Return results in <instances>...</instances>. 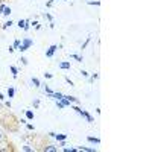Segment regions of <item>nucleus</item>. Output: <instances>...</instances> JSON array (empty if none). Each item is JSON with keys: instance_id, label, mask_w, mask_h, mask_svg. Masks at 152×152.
<instances>
[{"instance_id": "1", "label": "nucleus", "mask_w": 152, "mask_h": 152, "mask_svg": "<svg viewBox=\"0 0 152 152\" xmlns=\"http://www.w3.org/2000/svg\"><path fill=\"white\" fill-rule=\"evenodd\" d=\"M32 44H34V41H32V40H29V38H24L23 43H21V44H20V47H18V50H20V52H26V50H28Z\"/></svg>"}, {"instance_id": "2", "label": "nucleus", "mask_w": 152, "mask_h": 152, "mask_svg": "<svg viewBox=\"0 0 152 152\" xmlns=\"http://www.w3.org/2000/svg\"><path fill=\"white\" fill-rule=\"evenodd\" d=\"M56 49H58V46L52 44V46L49 47V50H47V52H46V56H47V58H52V56H53V53L56 52Z\"/></svg>"}, {"instance_id": "3", "label": "nucleus", "mask_w": 152, "mask_h": 152, "mask_svg": "<svg viewBox=\"0 0 152 152\" xmlns=\"http://www.w3.org/2000/svg\"><path fill=\"white\" fill-rule=\"evenodd\" d=\"M41 151H43V152H56V151H58V148H56V146H53V145H46Z\"/></svg>"}, {"instance_id": "4", "label": "nucleus", "mask_w": 152, "mask_h": 152, "mask_svg": "<svg viewBox=\"0 0 152 152\" xmlns=\"http://www.w3.org/2000/svg\"><path fill=\"white\" fill-rule=\"evenodd\" d=\"M78 114H81L82 117H85V119H87V122H90V123L93 122V117H91V116H90V114H88L87 111H82V110H81V111H79Z\"/></svg>"}, {"instance_id": "5", "label": "nucleus", "mask_w": 152, "mask_h": 152, "mask_svg": "<svg viewBox=\"0 0 152 152\" xmlns=\"http://www.w3.org/2000/svg\"><path fill=\"white\" fill-rule=\"evenodd\" d=\"M72 66H70V62L69 61H64V62H61L59 64V69H62V70H69Z\"/></svg>"}, {"instance_id": "6", "label": "nucleus", "mask_w": 152, "mask_h": 152, "mask_svg": "<svg viewBox=\"0 0 152 152\" xmlns=\"http://www.w3.org/2000/svg\"><path fill=\"white\" fill-rule=\"evenodd\" d=\"M87 140L90 142V143H96V145L100 143V138H97V137H91V135H90V137H87Z\"/></svg>"}, {"instance_id": "7", "label": "nucleus", "mask_w": 152, "mask_h": 152, "mask_svg": "<svg viewBox=\"0 0 152 152\" xmlns=\"http://www.w3.org/2000/svg\"><path fill=\"white\" fill-rule=\"evenodd\" d=\"M64 97H66V99L69 100L70 104H76V102H78V99H76L75 96H64Z\"/></svg>"}, {"instance_id": "8", "label": "nucleus", "mask_w": 152, "mask_h": 152, "mask_svg": "<svg viewBox=\"0 0 152 152\" xmlns=\"http://www.w3.org/2000/svg\"><path fill=\"white\" fill-rule=\"evenodd\" d=\"M55 137H56V140H58V142L66 140V138H67V135H66V134H55Z\"/></svg>"}, {"instance_id": "9", "label": "nucleus", "mask_w": 152, "mask_h": 152, "mask_svg": "<svg viewBox=\"0 0 152 152\" xmlns=\"http://www.w3.org/2000/svg\"><path fill=\"white\" fill-rule=\"evenodd\" d=\"M11 12H12V11H11V8H9V6H5V9H3V11H2V14H3V15H6V17H8V15H9V14H11Z\"/></svg>"}, {"instance_id": "10", "label": "nucleus", "mask_w": 152, "mask_h": 152, "mask_svg": "<svg viewBox=\"0 0 152 152\" xmlns=\"http://www.w3.org/2000/svg\"><path fill=\"white\" fill-rule=\"evenodd\" d=\"M14 94H15V90L12 87H9L8 88V97H14Z\"/></svg>"}, {"instance_id": "11", "label": "nucleus", "mask_w": 152, "mask_h": 152, "mask_svg": "<svg viewBox=\"0 0 152 152\" xmlns=\"http://www.w3.org/2000/svg\"><path fill=\"white\" fill-rule=\"evenodd\" d=\"M11 72H12V76H14V78H17V73H18L17 67H14V66H11Z\"/></svg>"}, {"instance_id": "12", "label": "nucleus", "mask_w": 152, "mask_h": 152, "mask_svg": "<svg viewBox=\"0 0 152 152\" xmlns=\"http://www.w3.org/2000/svg\"><path fill=\"white\" fill-rule=\"evenodd\" d=\"M62 96H64V94H61V93H52V97H55L56 100L62 99Z\"/></svg>"}, {"instance_id": "13", "label": "nucleus", "mask_w": 152, "mask_h": 152, "mask_svg": "<svg viewBox=\"0 0 152 152\" xmlns=\"http://www.w3.org/2000/svg\"><path fill=\"white\" fill-rule=\"evenodd\" d=\"M31 82L34 84V87H40V81H38L37 78H32V79H31Z\"/></svg>"}, {"instance_id": "14", "label": "nucleus", "mask_w": 152, "mask_h": 152, "mask_svg": "<svg viewBox=\"0 0 152 152\" xmlns=\"http://www.w3.org/2000/svg\"><path fill=\"white\" fill-rule=\"evenodd\" d=\"M18 28H23V29L26 28V20H20L18 21Z\"/></svg>"}, {"instance_id": "15", "label": "nucleus", "mask_w": 152, "mask_h": 152, "mask_svg": "<svg viewBox=\"0 0 152 152\" xmlns=\"http://www.w3.org/2000/svg\"><path fill=\"white\" fill-rule=\"evenodd\" d=\"M26 119H29V120L34 119V113L32 111H26Z\"/></svg>"}, {"instance_id": "16", "label": "nucleus", "mask_w": 152, "mask_h": 152, "mask_svg": "<svg viewBox=\"0 0 152 152\" xmlns=\"http://www.w3.org/2000/svg\"><path fill=\"white\" fill-rule=\"evenodd\" d=\"M20 44H21V41H20V40H15V41H14V46H12V47H14V49H18Z\"/></svg>"}, {"instance_id": "17", "label": "nucleus", "mask_w": 152, "mask_h": 152, "mask_svg": "<svg viewBox=\"0 0 152 152\" xmlns=\"http://www.w3.org/2000/svg\"><path fill=\"white\" fill-rule=\"evenodd\" d=\"M21 149H23V151H24V152H32V151H34V149H32V148H31V146H23V148H21Z\"/></svg>"}, {"instance_id": "18", "label": "nucleus", "mask_w": 152, "mask_h": 152, "mask_svg": "<svg viewBox=\"0 0 152 152\" xmlns=\"http://www.w3.org/2000/svg\"><path fill=\"white\" fill-rule=\"evenodd\" d=\"M72 58H75L76 61H79V62H82V56H79V55H72Z\"/></svg>"}, {"instance_id": "19", "label": "nucleus", "mask_w": 152, "mask_h": 152, "mask_svg": "<svg viewBox=\"0 0 152 152\" xmlns=\"http://www.w3.org/2000/svg\"><path fill=\"white\" fill-rule=\"evenodd\" d=\"M32 104H34V107L37 108L38 105H40V99H34V102H32Z\"/></svg>"}, {"instance_id": "20", "label": "nucleus", "mask_w": 152, "mask_h": 152, "mask_svg": "<svg viewBox=\"0 0 152 152\" xmlns=\"http://www.w3.org/2000/svg\"><path fill=\"white\" fill-rule=\"evenodd\" d=\"M11 24H12V21H11V20H9V21H6V23L3 24V29H6V28H9V26H11Z\"/></svg>"}, {"instance_id": "21", "label": "nucleus", "mask_w": 152, "mask_h": 152, "mask_svg": "<svg viewBox=\"0 0 152 152\" xmlns=\"http://www.w3.org/2000/svg\"><path fill=\"white\" fill-rule=\"evenodd\" d=\"M44 91H46V93H47L49 96H52V93H53V91H52V90H50V88H49V87H46V90H44Z\"/></svg>"}, {"instance_id": "22", "label": "nucleus", "mask_w": 152, "mask_h": 152, "mask_svg": "<svg viewBox=\"0 0 152 152\" xmlns=\"http://www.w3.org/2000/svg\"><path fill=\"white\" fill-rule=\"evenodd\" d=\"M20 61H21V64H23V66H28V59H26V58H21Z\"/></svg>"}, {"instance_id": "23", "label": "nucleus", "mask_w": 152, "mask_h": 152, "mask_svg": "<svg viewBox=\"0 0 152 152\" xmlns=\"http://www.w3.org/2000/svg\"><path fill=\"white\" fill-rule=\"evenodd\" d=\"M97 78H99V75H97V73H94V75L91 76V78H90V81H94V79H97Z\"/></svg>"}, {"instance_id": "24", "label": "nucleus", "mask_w": 152, "mask_h": 152, "mask_svg": "<svg viewBox=\"0 0 152 152\" xmlns=\"http://www.w3.org/2000/svg\"><path fill=\"white\" fill-rule=\"evenodd\" d=\"M44 78L46 79H50V78H52V73H44Z\"/></svg>"}, {"instance_id": "25", "label": "nucleus", "mask_w": 152, "mask_h": 152, "mask_svg": "<svg viewBox=\"0 0 152 152\" xmlns=\"http://www.w3.org/2000/svg\"><path fill=\"white\" fill-rule=\"evenodd\" d=\"M56 107H58V108H64V105H62L59 100H56Z\"/></svg>"}, {"instance_id": "26", "label": "nucleus", "mask_w": 152, "mask_h": 152, "mask_svg": "<svg viewBox=\"0 0 152 152\" xmlns=\"http://www.w3.org/2000/svg\"><path fill=\"white\" fill-rule=\"evenodd\" d=\"M88 5H96V6H99L100 2H88Z\"/></svg>"}, {"instance_id": "27", "label": "nucleus", "mask_w": 152, "mask_h": 152, "mask_svg": "<svg viewBox=\"0 0 152 152\" xmlns=\"http://www.w3.org/2000/svg\"><path fill=\"white\" fill-rule=\"evenodd\" d=\"M3 138H5V137H3V132H2V131H0V143H2V142H3Z\"/></svg>"}, {"instance_id": "28", "label": "nucleus", "mask_w": 152, "mask_h": 152, "mask_svg": "<svg viewBox=\"0 0 152 152\" xmlns=\"http://www.w3.org/2000/svg\"><path fill=\"white\" fill-rule=\"evenodd\" d=\"M81 73H82V76H85V78H87V76H88V73H87V72H85V70H82V72H81Z\"/></svg>"}, {"instance_id": "29", "label": "nucleus", "mask_w": 152, "mask_h": 152, "mask_svg": "<svg viewBox=\"0 0 152 152\" xmlns=\"http://www.w3.org/2000/svg\"><path fill=\"white\" fill-rule=\"evenodd\" d=\"M0 100H5V96H3L2 93H0Z\"/></svg>"}, {"instance_id": "30", "label": "nucleus", "mask_w": 152, "mask_h": 152, "mask_svg": "<svg viewBox=\"0 0 152 152\" xmlns=\"http://www.w3.org/2000/svg\"><path fill=\"white\" fill-rule=\"evenodd\" d=\"M0 102H2V100H0ZM2 110H3V105H2V104H0V113H2Z\"/></svg>"}, {"instance_id": "31", "label": "nucleus", "mask_w": 152, "mask_h": 152, "mask_svg": "<svg viewBox=\"0 0 152 152\" xmlns=\"http://www.w3.org/2000/svg\"><path fill=\"white\" fill-rule=\"evenodd\" d=\"M3 2H5V0H0V3H3Z\"/></svg>"}]
</instances>
